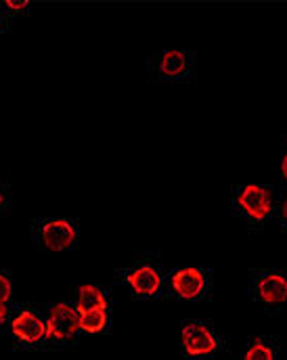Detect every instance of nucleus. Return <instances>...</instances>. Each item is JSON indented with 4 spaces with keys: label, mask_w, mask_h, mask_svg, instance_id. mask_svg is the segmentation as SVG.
I'll return each instance as SVG.
<instances>
[{
    "label": "nucleus",
    "mask_w": 287,
    "mask_h": 360,
    "mask_svg": "<svg viewBox=\"0 0 287 360\" xmlns=\"http://www.w3.org/2000/svg\"><path fill=\"white\" fill-rule=\"evenodd\" d=\"M281 170H283V176H286V180H287V155H286V160H283V166H281Z\"/></svg>",
    "instance_id": "18"
},
{
    "label": "nucleus",
    "mask_w": 287,
    "mask_h": 360,
    "mask_svg": "<svg viewBox=\"0 0 287 360\" xmlns=\"http://www.w3.org/2000/svg\"><path fill=\"white\" fill-rule=\"evenodd\" d=\"M8 203H11L8 186H6V182L0 176V214H4V212L8 210Z\"/></svg>",
    "instance_id": "15"
},
{
    "label": "nucleus",
    "mask_w": 287,
    "mask_h": 360,
    "mask_svg": "<svg viewBox=\"0 0 287 360\" xmlns=\"http://www.w3.org/2000/svg\"><path fill=\"white\" fill-rule=\"evenodd\" d=\"M0 8H2L8 17H13L11 13H21V11H25V8H27V2H25V0H21V2L4 0V2H0Z\"/></svg>",
    "instance_id": "14"
},
{
    "label": "nucleus",
    "mask_w": 287,
    "mask_h": 360,
    "mask_svg": "<svg viewBox=\"0 0 287 360\" xmlns=\"http://www.w3.org/2000/svg\"><path fill=\"white\" fill-rule=\"evenodd\" d=\"M8 19H11V17H8V15H6V13L0 8V34L4 32V27H6V21H8Z\"/></svg>",
    "instance_id": "17"
},
{
    "label": "nucleus",
    "mask_w": 287,
    "mask_h": 360,
    "mask_svg": "<svg viewBox=\"0 0 287 360\" xmlns=\"http://www.w3.org/2000/svg\"><path fill=\"white\" fill-rule=\"evenodd\" d=\"M6 319H8V308H6V304H0V325H4Z\"/></svg>",
    "instance_id": "16"
},
{
    "label": "nucleus",
    "mask_w": 287,
    "mask_h": 360,
    "mask_svg": "<svg viewBox=\"0 0 287 360\" xmlns=\"http://www.w3.org/2000/svg\"><path fill=\"white\" fill-rule=\"evenodd\" d=\"M107 302L103 291L95 285H82L78 289V300H76V310L82 312H93V310H105Z\"/></svg>",
    "instance_id": "9"
},
{
    "label": "nucleus",
    "mask_w": 287,
    "mask_h": 360,
    "mask_svg": "<svg viewBox=\"0 0 287 360\" xmlns=\"http://www.w3.org/2000/svg\"><path fill=\"white\" fill-rule=\"evenodd\" d=\"M239 203L252 218H267L271 212V193L264 186L248 184L239 193Z\"/></svg>",
    "instance_id": "6"
},
{
    "label": "nucleus",
    "mask_w": 287,
    "mask_h": 360,
    "mask_svg": "<svg viewBox=\"0 0 287 360\" xmlns=\"http://www.w3.org/2000/svg\"><path fill=\"white\" fill-rule=\"evenodd\" d=\"M245 360H275V356H273V350L269 346H264L262 342H256L245 352Z\"/></svg>",
    "instance_id": "12"
},
{
    "label": "nucleus",
    "mask_w": 287,
    "mask_h": 360,
    "mask_svg": "<svg viewBox=\"0 0 287 360\" xmlns=\"http://www.w3.org/2000/svg\"><path fill=\"white\" fill-rule=\"evenodd\" d=\"M32 235L38 245L51 252H61L74 245L78 233L70 220H38L32 222Z\"/></svg>",
    "instance_id": "1"
},
{
    "label": "nucleus",
    "mask_w": 287,
    "mask_h": 360,
    "mask_svg": "<svg viewBox=\"0 0 287 360\" xmlns=\"http://www.w3.org/2000/svg\"><path fill=\"white\" fill-rule=\"evenodd\" d=\"M187 68V57L181 51H168L160 59V72L164 76H179Z\"/></svg>",
    "instance_id": "10"
},
{
    "label": "nucleus",
    "mask_w": 287,
    "mask_h": 360,
    "mask_svg": "<svg viewBox=\"0 0 287 360\" xmlns=\"http://www.w3.org/2000/svg\"><path fill=\"white\" fill-rule=\"evenodd\" d=\"M78 331H80V312L65 302L55 304L49 312L46 338L65 342V340H72Z\"/></svg>",
    "instance_id": "2"
},
{
    "label": "nucleus",
    "mask_w": 287,
    "mask_h": 360,
    "mask_svg": "<svg viewBox=\"0 0 287 360\" xmlns=\"http://www.w3.org/2000/svg\"><path fill=\"white\" fill-rule=\"evenodd\" d=\"M283 218H286V220H287V201H286V203H283Z\"/></svg>",
    "instance_id": "19"
},
{
    "label": "nucleus",
    "mask_w": 287,
    "mask_h": 360,
    "mask_svg": "<svg viewBox=\"0 0 287 360\" xmlns=\"http://www.w3.org/2000/svg\"><path fill=\"white\" fill-rule=\"evenodd\" d=\"M126 281L132 287V291L139 295H155L162 287V274L151 264H141L136 269L128 270Z\"/></svg>",
    "instance_id": "5"
},
{
    "label": "nucleus",
    "mask_w": 287,
    "mask_h": 360,
    "mask_svg": "<svg viewBox=\"0 0 287 360\" xmlns=\"http://www.w3.org/2000/svg\"><path fill=\"white\" fill-rule=\"evenodd\" d=\"M181 340H183V348L189 356H205L218 348L212 331L199 323H187L183 327Z\"/></svg>",
    "instance_id": "4"
},
{
    "label": "nucleus",
    "mask_w": 287,
    "mask_h": 360,
    "mask_svg": "<svg viewBox=\"0 0 287 360\" xmlns=\"http://www.w3.org/2000/svg\"><path fill=\"white\" fill-rule=\"evenodd\" d=\"M11 333L17 342L36 346L46 338V323L42 321V316L36 310L23 308L11 321Z\"/></svg>",
    "instance_id": "3"
},
{
    "label": "nucleus",
    "mask_w": 287,
    "mask_h": 360,
    "mask_svg": "<svg viewBox=\"0 0 287 360\" xmlns=\"http://www.w3.org/2000/svg\"><path fill=\"white\" fill-rule=\"evenodd\" d=\"M107 325V312L105 310H93L80 314V329L87 333H98Z\"/></svg>",
    "instance_id": "11"
},
{
    "label": "nucleus",
    "mask_w": 287,
    "mask_h": 360,
    "mask_svg": "<svg viewBox=\"0 0 287 360\" xmlns=\"http://www.w3.org/2000/svg\"><path fill=\"white\" fill-rule=\"evenodd\" d=\"M258 295L269 304H279L287 300V278L281 274H269L258 283Z\"/></svg>",
    "instance_id": "8"
},
{
    "label": "nucleus",
    "mask_w": 287,
    "mask_h": 360,
    "mask_svg": "<svg viewBox=\"0 0 287 360\" xmlns=\"http://www.w3.org/2000/svg\"><path fill=\"white\" fill-rule=\"evenodd\" d=\"M203 274L197 269H183L172 276V289L185 300L197 297L203 291Z\"/></svg>",
    "instance_id": "7"
},
{
    "label": "nucleus",
    "mask_w": 287,
    "mask_h": 360,
    "mask_svg": "<svg viewBox=\"0 0 287 360\" xmlns=\"http://www.w3.org/2000/svg\"><path fill=\"white\" fill-rule=\"evenodd\" d=\"M11 295H13V283L4 272H0V304H6Z\"/></svg>",
    "instance_id": "13"
}]
</instances>
